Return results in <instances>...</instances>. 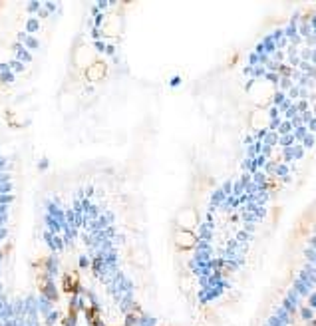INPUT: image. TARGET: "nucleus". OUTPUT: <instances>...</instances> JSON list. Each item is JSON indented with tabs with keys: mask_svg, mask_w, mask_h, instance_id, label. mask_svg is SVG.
<instances>
[{
	"mask_svg": "<svg viewBox=\"0 0 316 326\" xmlns=\"http://www.w3.org/2000/svg\"><path fill=\"white\" fill-rule=\"evenodd\" d=\"M177 225L181 227V231H193L197 227V213H195V209H191V207L181 209L177 213Z\"/></svg>",
	"mask_w": 316,
	"mask_h": 326,
	"instance_id": "1",
	"label": "nucleus"
},
{
	"mask_svg": "<svg viewBox=\"0 0 316 326\" xmlns=\"http://www.w3.org/2000/svg\"><path fill=\"white\" fill-rule=\"evenodd\" d=\"M251 123H253V127H256V129L267 127V123H269V114H267V110L256 108V110L253 112V116H251Z\"/></svg>",
	"mask_w": 316,
	"mask_h": 326,
	"instance_id": "2",
	"label": "nucleus"
},
{
	"mask_svg": "<svg viewBox=\"0 0 316 326\" xmlns=\"http://www.w3.org/2000/svg\"><path fill=\"white\" fill-rule=\"evenodd\" d=\"M175 245L179 249H191L195 245V237H193V233L191 231H179L177 235H175Z\"/></svg>",
	"mask_w": 316,
	"mask_h": 326,
	"instance_id": "3",
	"label": "nucleus"
},
{
	"mask_svg": "<svg viewBox=\"0 0 316 326\" xmlns=\"http://www.w3.org/2000/svg\"><path fill=\"white\" fill-rule=\"evenodd\" d=\"M105 72H108V68H105L103 62H94V64H90V68H88V80H92V82L101 80V78L105 76Z\"/></svg>",
	"mask_w": 316,
	"mask_h": 326,
	"instance_id": "4",
	"label": "nucleus"
},
{
	"mask_svg": "<svg viewBox=\"0 0 316 326\" xmlns=\"http://www.w3.org/2000/svg\"><path fill=\"white\" fill-rule=\"evenodd\" d=\"M217 146H219V148H225V149L231 148L229 133H227V131H219V133H217Z\"/></svg>",
	"mask_w": 316,
	"mask_h": 326,
	"instance_id": "5",
	"label": "nucleus"
}]
</instances>
